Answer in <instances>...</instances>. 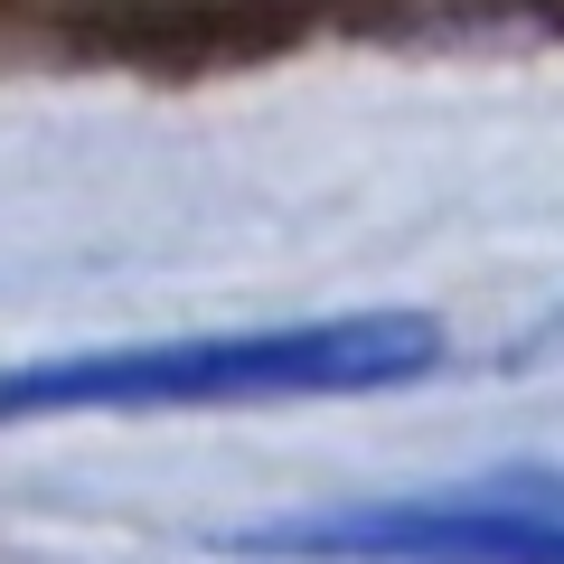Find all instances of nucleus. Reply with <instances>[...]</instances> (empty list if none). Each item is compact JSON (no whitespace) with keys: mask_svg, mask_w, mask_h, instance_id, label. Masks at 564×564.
I'll return each mask as SVG.
<instances>
[{"mask_svg":"<svg viewBox=\"0 0 564 564\" xmlns=\"http://www.w3.org/2000/svg\"><path fill=\"white\" fill-rule=\"evenodd\" d=\"M443 367V321L423 311H339L282 329L76 348V358L0 367V423L39 414H141V404H273V395H377Z\"/></svg>","mask_w":564,"mask_h":564,"instance_id":"1","label":"nucleus"},{"mask_svg":"<svg viewBox=\"0 0 564 564\" xmlns=\"http://www.w3.org/2000/svg\"><path fill=\"white\" fill-rule=\"evenodd\" d=\"M226 555L273 564H564V462L480 470L423 499H358L321 518H273L226 536Z\"/></svg>","mask_w":564,"mask_h":564,"instance_id":"2","label":"nucleus"}]
</instances>
